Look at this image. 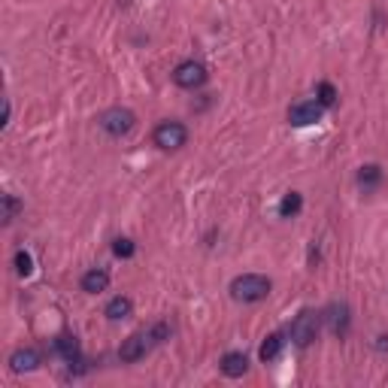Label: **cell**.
Wrapping results in <instances>:
<instances>
[{"label":"cell","mask_w":388,"mask_h":388,"mask_svg":"<svg viewBox=\"0 0 388 388\" xmlns=\"http://www.w3.org/2000/svg\"><path fill=\"white\" fill-rule=\"evenodd\" d=\"M270 288L273 282L261 273H242L230 279V297L237 303H261L270 297Z\"/></svg>","instance_id":"6da1fadb"},{"label":"cell","mask_w":388,"mask_h":388,"mask_svg":"<svg viewBox=\"0 0 388 388\" xmlns=\"http://www.w3.org/2000/svg\"><path fill=\"white\" fill-rule=\"evenodd\" d=\"M322 319H325V315L315 312V310H300V312L295 315V322H291V327H288V340H291V343H295L297 349L312 346L315 340H319Z\"/></svg>","instance_id":"7a4b0ae2"},{"label":"cell","mask_w":388,"mask_h":388,"mask_svg":"<svg viewBox=\"0 0 388 388\" xmlns=\"http://www.w3.org/2000/svg\"><path fill=\"white\" fill-rule=\"evenodd\" d=\"M97 128L109 137H128V133L137 128V113L128 106H109L97 116Z\"/></svg>","instance_id":"3957f363"},{"label":"cell","mask_w":388,"mask_h":388,"mask_svg":"<svg viewBox=\"0 0 388 388\" xmlns=\"http://www.w3.org/2000/svg\"><path fill=\"white\" fill-rule=\"evenodd\" d=\"M152 143L161 152H179L182 146L188 143V128L182 125V121H161L152 133Z\"/></svg>","instance_id":"277c9868"},{"label":"cell","mask_w":388,"mask_h":388,"mask_svg":"<svg viewBox=\"0 0 388 388\" xmlns=\"http://www.w3.org/2000/svg\"><path fill=\"white\" fill-rule=\"evenodd\" d=\"M206 79H210V73H206V67L200 64V61H194V58L179 61V64L173 67V82L179 85V88H185V91L200 88Z\"/></svg>","instance_id":"5b68a950"},{"label":"cell","mask_w":388,"mask_h":388,"mask_svg":"<svg viewBox=\"0 0 388 388\" xmlns=\"http://www.w3.org/2000/svg\"><path fill=\"white\" fill-rule=\"evenodd\" d=\"M322 116H325V106L315 101H297V103H291L288 106V121L295 128H310V125H315V121H322Z\"/></svg>","instance_id":"8992f818"},{"label":"cell","mask_w":388,"mask_h":388,"mask_svg":"<svg viewBox=\"0 0 388 388\" xmlns=\"http://www.w3.org/2000/svg\"><path fill=\"white\" fill-rule=\"evenodd\" d=\"M155 343H152V337L149 331H137V334H131L128 340H121V346H118V358L125 361V364H137L146 358V352H149Z\"/></svg>","instance_id":"52a82bcc"},{"label":"cell","mask_w":388,"mask_h":388,"mask_svg":"<svg viewBox=\"0 0 388 388\" xmlns=\"http://www.w3.org/2000/svg\"><path fill=\"white\" fill-rule=\"evenodd\" d=\"M40 364H43V355L34 346H21L9 355V370L12 373H34V370H40Z\"/></svg>","instance_id":"ba28073f"},{"label":"cell","mask_w":388,"mask_h":388,"mask_svg":"<svg viewBox=\"0 0 388 388\" xmlns=\"http://www.w3.org/2000/svg\"><path fill=\"white\" fill-rule=\"evenodd\" d=\"M109 282H113V276H109L103 267H91V270L82 273L79 288L85 291V295H103V291L109 288Z\"/></svg>","instance_id":"9c48e42d"},{"label":"cell","mask_w":388,"mask_h":388,"mask_svg":"<svg viewBox=\"0 0 388 388\" xmlns=\"http://www.w3.org/2000/svg\"><path fill=\"white\" fill-rule=\"evenodd\" d=\"M218 370H222L228 379H240V376L249 373V358L242 352H225L222 361H218Z\"/></svg>","instance_id":"30bf717a"},{"label":"cell","mask_w":388,"mask_h":388,"mask_svg":"<svg viewBox=\"0 0 388 388\" xmlns=\"http://www.w3.org/2000/svg\"><path fill=\"white\" fill-rule=\"evenodd\" d=\"M103 315L109 322H125V319H131V315H133V300L128 295H116L103 307Z\"/></svg>","instance_id":"8fae6325"},{"label":"cell","mask_w":388,"mask_h":388,"mask_svg":"<svg viewBox=\"0 0 388 388\" xmlns=\"http://www.w3.org/2000/svg\"><path fill=\"white\" fill-rule=\"evenodd\" d=\"M285 343H288V340H285V334H270V337H267V340H264V343H261V349H258V355H261V361H264V364H270V361H276L279 355H282V349H285Z\"/></svg>","instance_id":"7c38bea8"},{"label":"cell","mask_w":388,"mask_h":388,"mask_svg":"<svg viewBox=\"0 0 388 388\" xmlns=\"http://www.w3.org/2000/svg\"><path fill=\"white\" fill-rule=\"evenodd\" d=\"M55 352L64 361H76L79 358V340L73 334H58L55 337Z\"/></svg>","instance_id":"4fadbf2b"},{"label":"cell","mask_w":388,"mask_h":388,"mask_svg":"<svg viewBox=\"0 0 388 388\" xmlns=\"http://www.w3.org/2000/svg\"><path fill=\"white\" fill-rule=\"evenodd\" d=\"M382 182V167L379 164H364L361 170H358V188H364V191H373L376 185Z\"/></svg>","instance_id":"5bb4252c"},{"label":"cell","mask_w":388,"mask_h":388,"mask_svg":"<svg viewBox=\"0 0 388 388\" xmlns=\"http://www.w3.org/2000/svg\"><path fill=\"white\" fill-rule=\"evenodd\" d=\"M303 210V194L300 191H288L282 200H279V215L282 218H295Z\"/></svg>","instance_id":"9a60e30c"},{"label":"cell","mask_w":388,"mask_h":388,"mask_svg":"<svg viewBox=\"0 0 388 388\" xmlns=\"http://www.w3.org/2000/svg\"><path fill=\"white\" fill-rule=\"evenodd\" d=\"M327 312H331V315H327V322H331L334 334H346V327H349V307H346V303H334Z\"/></svg>","instance_id":"2e32d148"},{"label":"cell","mask_w":388,"mask_h":388,"mask_svg":"<svg viewBox=\"0 0 388 388\" xmlns=\"http://www.w3.org/2000/svg\"><path fill=\"white\" fill-rule=\"evenodd\" d=\"M0 203H4V215H0V218H4V225H12L19 218V213L24 210V203L16 198V194H4Z\"/></svg>","instance_id":"e0dca14e"},{"label":"cell","mask_w":388,"mask_h":388,"mask_svg":"<svg viewBox=\"0 0 388 388\" xmlns=\"http://www.w3.org/2000/svg\"><path fill=\"white\" fill-rule=\"evenodd\" d=\"M337 88H334V85L331 82H319V85H315V101H319L325 109H331L334 103H337Z\"/></svg>","instance_id":"ac0fdd59"},{"label":"cell","mask_w":388,"mask_h":388,"mask_svg":"<svg viewBox=\"0 0 388 388\" xmlns=\"http://www.w3.org/2000/svg\"><path fill=\"white\" fill-rule=\"evenodd\" d=\"M133 252H137V242L131 237H116L113 240V255L116 258H133Z\"/></svg>","instance_id":"d6986e66"},{"label":"cell","mask_w":388,"mask_h":388,"mask_svg":"<svg viewBox=\"0 0 388 388\" xmlns=\"http://www.w3.org/2000/svg\"><path fill=\"white\" fill-rule=\"evenodd\" d=\"M12 261H16V273H19V276H31V273H34V255H31V252L19 249Z\"/></svg>","instance_id":"ffe728a7"}]
</instances>
